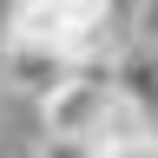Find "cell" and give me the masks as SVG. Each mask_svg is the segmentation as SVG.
<instances>
[{
  "instance_id": "cell-4",
  "label": "cell",
  "mask_w": 158,
  "mask_h": 158,
  "mask_svg": "<svg viewBox=\"0 0 158 158\" xmlns=\"http://www.w3.org/2000/svg\"><path fill=\"white\" fill-rule=\"evenodd\" d=\"M33 158H99V145H79V138H40Z\"/></svg>"
},
{
  "instance_id": "cell-1",
  "label": "cell",
  "mask_w": 158,
  "mask_h": 158,
  "mask_svg": "<svg viewBox=\"0 0 158 158\" xmlns=\"http://www.w3.org/2000/svg\"><path fill=\"white\" fill-rule=\"evenodd\" d=\"M112 106H118L112 73L106 66H86V73H73L59 92L40 99V125H46V138H79V145H92L99 125L112 118Z\"/></svg>"
},
{
  "instance_id": "cell-2",
  "label": "cell",
  "mask_w": 158,
  "mask_h": 158,
  "mask_svg": "<svg viewBox=\"0 0 158 158\" xmlns=\"http://www.w3.org/2000/svg\"><path fill=\"white\" fill-rule=\"evenodd\" d=\"M112 92H118V106H125L138 125H145L158 138V46H138V40H125V46L112 53Z\"/></svg>"
},
{
  "instance_id": "cell-3",
  "label": "cell",
  "mask_w": 158,
  "mask_h": 158,
  "mask_svg": "<svg viewBox=\"0 0 158 158\" xmlns=\"http://www.w3.org/2000/svg\"><path fill=\"white\" fill-rule=\"evenodd\" d=\"M0 79L20 92V99H46V92H59L73 79V66L59 53H46V46H33V40H0Z\"/></svg>"
}]
</instances>
